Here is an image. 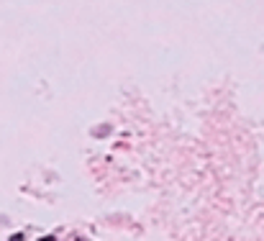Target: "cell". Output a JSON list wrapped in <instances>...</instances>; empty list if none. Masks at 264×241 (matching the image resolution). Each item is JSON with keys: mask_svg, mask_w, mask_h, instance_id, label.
I'll return each instance as SVG.
<instances>
[]
</instances>
